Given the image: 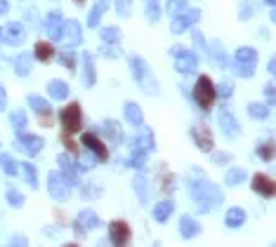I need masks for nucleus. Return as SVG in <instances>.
Wrapping results in <instances>:
<instances>
[{
  "label": "nucleus",
  "mask_w": 276,
  "mask_h": 247,
  "mask_svg": "<svg viewBox=\"0 0 276 247\" xmlns=\"http://www.w3.org/2000/svg\"><path fill=\"white\" fill-rule=\"evenodd\" d=\"M62 62L69 66V69H73V57L71 54H62Z\"/></svg>",
  "instance_id": "nucleus-31"
},
{
  "label": "nucleus",
  "mask_w": 276,
  "mask_h": 247,
  "mask_svg": "<svg viewBox=\"0 0 276 247\" xmlns=\"http://www.w3.org/2000/svg\"><path fill=\"white\" fill-rule=\"evenodd\" d=\"M64 247H78V245H73V243H69V245H64Z\"/></svg>",
  "instance_id": "nucleus-36"
},
{
  "label": "nucleus",
  "mask_w": 276,
  "mask_h": 247,
  "mask_svg": "<svg viewBox=\"0 0 276 247\" xmlns=\"http://www.w3.org/2000/svg\"><path fill=\"white\" fill-rule=\"evenodd\" d=\"M243 179H246V172H243V169H229V172H227V179H224V184L236 186V184H241Z\"/></svg>",
  "instance_id": "nucleus-17"
},
{
  "label": "nucleus",
  "mask_w": 276,
  "mask_h": 247,
  "mask_svg": "<svg viewBox=\"0 0 276 247\" xmlns=\"http://www.w3.org/2000/svg\"><path fill=\"white\" fill-rule=\"evenodd\" d=\"M2 101H5V94H2V89H0V106H5Z\"/></svg>",
  "instance_id": "nucleus-35"
},
{
  "label": "nucleus",
  "mask_w": 276,
  "mask_h": 247,
  "mask_svg": "<svg viewBox=\"0 0 276 247\" xmlns=\"http://www.w3.org/2000/svg\"><path fill=\"white\" fill-rule=\"evenodd\" d=\"M76 2H78V5H83V2H85V0H76Z\"/></svg>",
  "instance_id": "nucleus-37"
},
{
  "label": "nucleus",
  "mask_w": 276,
  "mask_h": 247,
  "mask_svg": "<svg viewBox=\"0 0 276 247\" xmlns=\"http://www.w3.org/2000/svg\"><path fill=\"white\" fill-rule=\"evenodd\" d=\"M7 203L12 205V207H21V205H24V195L19 193V191H14V188H9L7 191Z\"/></svg>",
  "instance_id": "nucleus-20"
},
{
  "label": "nucleus",
  "mask_w": 276,
  "mask_h": 247,
  "mask_svg": "<svg viewBox=\"0 0 276 247\" xmlns=\"http://www.w3.org/2000/svg\"><path fill=\"white\" fill-rule=\"evenodd\" d=\"M144 158H146L144 153H137V156L133 158V165H135V167H142V165H144Z\"/></svg>",
  "instance_id": "nucleus-28"
},
{
  "label": "nucleus",
  "mask_w": 276,
  "mask_h": 247,
  "mask_svg": "<svg viewBox=\"0 0 276 247\" xmlns=\"http://www.w3.org/2000/svg\"><path fill=\"white\" fill-rule=\"evenodd\" d=\"M83 146H85L88 151H92V153L97 156V160H102V163L109 158L107 144H104V141H99L97 134H92V132H85V134H83Z\"/></svg>",
  "instance_id": "nucleus-7"
},
{
  "label": "nucleus",
  "mask_w": 276,
  "mask_h": 247,
  "mask_svg": "<svg viewBox=\"0 0 276 247\" xmlns=\"http://www.w3.org/2000/svg\"><path fill=\"white\" fill-rule=\"evenodd\" d=\"M130 236H133V231L123 219H116L109 224V238H111L114 247H130Z\"/></svg>",
  "instance_id": "nucleus-4"
},
{
  "label": "nucleus",
  "mask_w": 276,
  "mask_h": 247,
  "mask_svg": "<svg viewBox=\"0 0 276 247\" xmlns=\"http://www.w3.org/2000/svg\"><path fill=\"white\" fill-rule=\"evenodd\" d=\"M21 169H24V174H26V181L36 188L38 179H36V169H33V165H31V163H24V165H21Z\"/></svg>",
  "instance_id": "nucleus-19"
},
{
  "label": "nucleus",
  "mask_w": 276,
  "mask_h": 247,
  "mask_svg": "<svg viewBox=\"0 0 276 247\" xmlns=\"http://www.w3.org/2000/svg\"><path fill=\"white\" fill-rule=\"evenodd\" d=\"M59 123H62L64 132H69V134L78 132L80 127H83V111H80V106L76 104V101L62 108V113H59Z\"/></svg>",
  "instance_id": "nucleus-2"
},
{
  "label": "nucleus",
  "mask_w": 276,
  "mask_h": 247,
  "mask_svg": "<svg viewBox=\"0 0 276 247\" xmlns=\"http://www.w3.org/2000/svg\"><path fill=\"white\" fill-rule=\"evenodd\" d=\"M227 160H229V156H222V153H217V156H215V163H220V165L227 163Z\"/></svg>",
  "instance_id": "nucleus-33"
},
{
  "label": "nucleus",
  "mask_w": 276,
  "mask_h": 247,
  "mask_svg": "<svg viewBox=\"0 0 276 247\" xmlns=\"http://www.w3.org/2000/svg\"><path fill=\"white\" fill-rule=\"evenodd\" d=\"M172 210H175V203H172V200H163V203H158L153 207V219L158 221V224H163V221H168Z\"/></svg>",
  "instance_id": "nucleus-13"
},
{
  "label": "nucleus",
  "mask_w": 276,
  "mask_h": 247,
  "mask_svg": "<svg viewBox=\"0 0 276 247\" xmlns=\"http://www.w3.org/2000/svg\"><path fill=\"white\" fill-rule=\"evenodd\" d=\"M26 245H28V240L24 236H17V238L9 240V247H26Z\"/></svg>",
  "instance_id": "nucleus-25"
},
{
  "label": "nucleus",
  "mask_w": 276,
  "mask_h": 247,
  "mask_svg": "<svg viewBox=\"0 0 276 247\" xmlns=\"http://www.w3.org/2000/svg\"><path fill=\"white\" fill-rule=\"evenodd\" d=\"M62 141H64V146H66V149L71 151L73 156L78 153V144L73 141V137H71V134H69V132H62Z\"/></svg>",
  "instance_id": "nucleus-23"
},
{
  "label": "nucleus",
  "mask_w": 276,
  "mask_h": 247,
  "mask_svg": "<svg viewBox=\"0 0 276 247\" xmlns=\"http://www.w3.org/2000/svg\"><path fill=\"white\" fill-rule=\"evenodd\" d=\"M243 221H246V210H241V207H232L224 217V224L229 229H239V226H243Z\"/></svg>",
  "instance_id": "nucleus-11"
},
{
  "label": "nucleus",
  "mask_w": 276,
  "mask_h": 247,
  "mask_svg": "<svg viewBox=\"0 0 276 247\" xmlns=\"http://www.w3.org/2000/svg\"><path fill=\"white\" fill-rule=\"evenodd\" d=\"M78 226L83 231H92V229H97V226H102V219L92 210H83L78 214Z\"/></svg>",
  "instance_id": "nucleus-9"
},
{
  "label": "nucleus",
  "mask_w": 276,
  "mask_h": 247,
  "mask_svg": "<svg viewBox=\"0 0 276 247\" xmlns=\"http://www.w3.org/2000/svg\"><path fill=\"white\" fill-rule=\"evenodd\" d=\"M258 156L265 160V163H272V160H274V144H272V141H262L258 146Z\"/></svg>",
  "instance_id": "nucleus-16"
},
{
  "label": "nucleus",
  "mask_w": 276,
  "mask_h": 247,
  "mask_svg": "<svg viewBox=\"0 0 276 247\" xmlns=\"http://www.w3.org/2000/svg\"><path fill=\"white\" fill-rule=\"evenodd\" d=\"M215 97H217V89H215L213 80L208 78V76H201L196 80V85H194V101H196L201 108H210L215 104Z\"/></svg>",
  "instance_id": "nucleus-1"
},
{
  "label": "nucleus",
  "mask_w": 276,
  "mask_h": 247,
  "mask_svg": "<svg viewBox=\"0 0 276 247\" xmlns=\"http://www.w3.org/2000/svg\"><path fill=\"white\" fill-rule=\"evenodd\" d=\"M47 188H50V195H52L54 200H59V203L69 200V195H71V184L62 176V172H52V174H50Z\"/></svg>",
  "instance_id": "nucleus-3"
},
{
  "label": "nucleus",
  "mask_w": 276,
  "mask_h": 247,
  "mask_svg": "<svg viewBox=\"0 0 276 247\" xmlns=\"http://www.w3.org/2000/svg\"><path fill=\"white\" fill-rule=\"evenodd\" d=\"M250 113L258 115V118H260V115H265L267 111H265V106H250Z\"/></svg>",
  "instance_id": "nucleus-29"
},
{
  "label": "nucleus",
  "mask_w": 276,
  "mask_h": 247,
  "mask_svg": "<svg viewBox=\"0 0 276 247\" xmlns=\"http://www.w3.org/2000/svg\"><path fill=\"white\" fill-rule=\"evenodd\" d=\"M191 69H194V59H191V57H187V59L179 62V71H191Z\"/></svg>",
  "instance_id": "nucleus-26"
},
{
  "label": "nucleus",
  "mask_w": 276,
  "mask_h": 247,
  "mask_svg": "<svg viewBox=\"0 0 276 247\" xmlns=\"http://www.w3.org/2000/svg\"><path fill=\"white\" fill-rule=\"evenodd\" d=\"M179 231H182L184 238H196L198 233H201V224H198L194 217H187V214H184V217L179 219Z\"/></svg>",
  "instance_id": "nucleus-8"
},
{
  "label": "nucleus",
  "mask_w": 276,
  "mask_h": 247,
  "mask_svg": "<svg viewBox=\"0 0 276 247\" xmlns=\"http://www.w3.org/2000/svg\"><path fill=\"white\" fill-rule=\"evenodd\" d=\"M229 92H232V87H229V82H224V85H222V94H229Z\"/></svg>",
  "instance_id": "nucleus-34"
},
{
  "label": "nucleus",
  "mask_w": 276,
  "mask_h": 247,
  "mask_svg": "<svg viewBox=\"0 0 276 247\" xmlns=\"http://www.w3.org/2000/svg\"><path fill=\"white\" fill-rule=\"evenodd\" d=\"M12 120H14V125H17V127H21V125H24V115L14 113V115H12Z\"/></svg>",
  "instance_id": "nucleus-32"
},
{
  "label": "nucleus",
  "mask_w": 276,
  "mask_h": 247,
  "mask_svg": "<svg viewBox=\"0 0 276 247\" xmlns=\"http://www.w3.org/2000/svg\"><path fill=\"white\" fill-rule=\"evenodd\" d=\"M153 247H160V243H153Z\"/></svg>",
  "instance_id": "nucleus-38"
},
{
  "label": "nucleus",
  "mask_w": 276,
  "mask_h": 247,
  "mask_svg": "<svg viewBox=\"0 0 276 247\" xmlns=\"http://www.w3.org/2000/svg\"><path fill=\"white\" fill-rule=\"evenodd\" d=\"M222 127L227 130L229 137H236V134H239V130H236V125H234V120L229 118V115H222Z\"/></svg>",
  "instance_id": "nucleus-21"
},
{
  "label": "nucleus",
  "mask_w": 276,
  "mask_h": 247,
  "mask_svg": "<svg viewBox=\"0 0 276 247\" xmlns=\"http://www.w3.org/2000/svg\"><path fill=\"white\" fill-rule=\"evenodd\" d=\"M239 59H255V52H250V50H241Z\"/></svg>",
  "instance_id": "nucleus-30"
},
{
  "label": "nucleus",
  "mask_w": 276,
  "mask_h": 247,
  "mask_svg": "<svg viewBox=\"0 0 276 247\" xmlns=\"http://www.w3.org/2000/svg\"><path fill=\"white\" fill-rule=\"evenodd\" d=\"M33 54H36L38 62L47 64V62H52V59H54V47L50 43H38L36 50H33Z\"/></svg>",
  "instance_id": "nucleus-14"
},
{
  "label": "nucleus",
  "mask_w": 276,
  "mask_h": 247,
  "mask_svg": "<svg viewBox=\"0 0 276 247\" xmlns=\"http://www.w3.org/2000/svg\"><path fill=\"white\" fill-rule=\"evenodd\" d=\"M59 167H62V176L69 184H78V174H76L73 160L69 158V156H59Z\"/></svg>",
  "instance_id": "nucleus-10"
},
{
  "label": "nucleus",
  "mask_w": 276,
  "mask_h": 247,
  "mask_svg": "<svg viewBox=\"0 0 276 247\" xmlns=\"http://www.w3.org/2000/svg\"><path fill=\"white\" fill-rule=\"evenodd\" d=\"M191 137H194V141H196V146L201 151H205V153H210L215 146V141H213V132L205 127L203 123H198L191 127Z\"/></svg>",
  "instance_id": "nucleus-5"
},
{
  "label": "nucleus",
  "mask_w": 276,
  "mask_h": 247,
  "mask_svg": "<svg viewBox=\"0 0 276 247\" xmlns=\"http://www.w3.org/2000/svg\"><path fill=\"white\" fill-rule=\"evenodd\" d=\"M125 113H128V118H130L133 123H142V113H139V108H137L135 104H128Z\"/></svg>",
  "instance_id": "nucleus-22"
},
{
  "label": "nucleus",
  "mask_w": 276,
  "mask_h": 247,
  "mask_svg": "<svg viewBox=\"0 0 276 247\" xmlns=\"http://www.w3.org/2000/svg\"><path fill=\"white\" fill-rule=\"evenodd\" d=\"M0 165H2V169H5L9 176L17 174V165H14V160L9 158V156H0Z\"/></svg>",
  "instance_id": "nucleus-18"
},
{
  "label": "nucleus",
  "mask_w": 276,
  "mask_h": 247,
  "mask_svg": "<svg viewBox=\"0 0 276 247\" xmlns=\"http://www.w3.org/2000/svg\"><path fill=\"white\" fill-rule=\"evenodd\" d=\"M50 92H52V97L62 99V97H66V85H64V82H52V85H50Z\"/></svg>",
  "instance_id": "nucleus-24"
},
{
  "label": "nucleus",
  "mask_w": 276,
  "mask_h": 247,
  "mask_svg": "<svg viewBox=\"0 0 276 247\" xmlns=\"http://www.w3.org/2000/svg\"><path fill=\"white\" fill-rule=\"evenodd\" d=\"M31 104H33V108H36L38 113H40V125H45V127H50V125H52V115H50V106L45 104L43 99H38V97H31Z\"/></svg>",
  "instance_id": "nucleus-12"
},
{
  "label": "nucleus",
  "mask_w": 276,
  "mask_h": 247,
  "mask_svg": "<svg viewBox=\"0 0 276 247\" xmlns=\"http://www.w3.org/2000/svg\"><path fill=\"white\" fill-rule=\"evenodd\" d=\"M19 146L26 151V153L33 156L36 151L43 149V139H38V137H28V134H26V137H21V144H19Z\"/></svg>",
  "instance_id": "nucleus-15"
},
{
  "label": "nucleus",
  "mask_w": 276,
  "mask_h": 247,
  "mask_svg": "<svg viewBox=\"0 0 276 247\" xmlns=\"http://www.w3.org/2000/svg\"><path fill=\"white\" fill-rule=\"evenodd\" d=\"M172 186H175V181H172V174L163 176V191H172Z\"/></svg>",
  "instance_id": "nucleus-27"
},
{
  "label": "nucleus",
  "mask_w": 276,
  "mask_h": 247,
  "mask_svg": "<svg viewBox=\"0 0 276 247\" xmlns=\"http://www.w3.org/2000/svg\"><path fill=\"white\" fill-rule=\"evenodd\" d=\"M250 186H253V191L260 193L262 198H274V195H276L274 179L267 176V174H255V176H253V181H250Z\"/></svg>",
  "instance_id": "nucleus-6"
}]
</instances>
